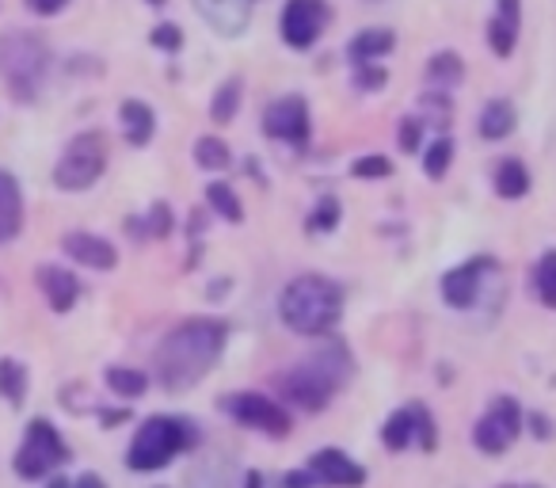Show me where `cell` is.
<instances>
[{
	"label": "cell",
	"mask_w": 556,
	"mask_h": 488,
	"mask_svg": "<svg viewBox=\"0 0 556 488\" xmlns=\"http://www.w3.org/2000/svg\"><path fill=\"white\" fill-rule=\"evenodd\" d=\"M225 336H229V328L217 317H194L184 321L179 328H172L153 355L161 386L172 389V393H184L194 381L206 378L217 359H222Z\"/></svg>",
	"instance_id": "obj_1"
},
{
	"label": "cell",
	"mask_w": 556,
	"mask_h": 488,
	"mask_svg": "<svg viewBox=\"0 0 556 488\" xmlns=\"http://www.w3.org/2000/svg\"><path fill=\"white\" fill-rule=\"evenodd\" d=\"M348 374H351V351L343 348L340 340H328V343H320L317 351H309L305 359H298L290 371L278 374L275 386L282 389V397L294 401L298 409L320 412L340 393Z\"/></svg>",
	"instance_id": "obj_2"
},
{
	"label": "cell",
	"mask_w": 556,
	"mask_h": 488,
	"mask_svg": "<svg viewBox=\"0 0 556 488\" xmlns=\"http://www.w3.org/2000/svg\"><path fill=\"white\" fill-rule=\"evenodd\" d=\"M343 313L340 283L325 275H298L282 295H278V317L282 325L302 336H328Z\"/></svg>",
	"instance_id": "obj_3"
},
{
	"label": "cell",
	"mask_w": 556,
	"mask_h": 488,
	"mask_svg": "<svg viewBox=\"0 0 556 488\" xmlns=\"http://www.w3.org/2000/svg\"><path fill=\"white\" fill-rule=\"evenodd\" d=\"M199 442V431H194L187 420L179 416H149L146 424L138 427L130 450H126V465L138 473H153L164 470L176 454H184L187 447Z\"/></svg>",
	"instance_id": "obj_4"
},
{
	"label": "cell",
	"mask_w": 556,
	"mask_h": 488,
	"mask_svg": "<svg viewBox=\"0 0 556 488\" xmlns=\"http://www.w3.org/2000/svg\"><path fill=\"white\" fill-rule=\"evenodd\" d=\"M47 65L50 54L42 47V39H35V35L16 32L0 39V73H4V80H9L20 100H31L39 92L42 77H47Z\"/></svg>",
	"instance_id": "obj_5"
},
{
	"label": "cell",
	"mask_w": 556,
	"mask_h": 488,
	"mask_svg": "<svg viewBox=\"0 0 556 488\" xmlns=\"http://www.w3.org/2000/svg\"><path fill=\"white\" fill-rule=\"evenodd\" d=\"M103 168H108V138L96 130L77 134V138L65 146L62 161H58L54 184L62 187V191H85V187H92L96 179L103 176Z\"/></svg>",
	"instance_id": "obj_6"
},
{
	"label": "cell",
	"mask_w": 556,
	"mask_h": 488,
	"mask_svg": "<svg viewBox=\"0 0 556 488\" xmlns=\"http://www.w3.org/2000/svg\"><path fill=\"white\" fill-rule=\"evenodd\" d=\"M62 462H70V447L58 435V427L50 420H31L27 424V435L16 450V473L27 480L47 477L50 470H58Z\"/></svg>",
	"instance_id": "obj_7"
},
{
	"label": "cell",
	"mask_w": 556,
	"mask_h": 488,
	"mask_svg": "<svg viewBox=\"0 0 556 488\" xmlns=\"http://www.w3.org/2000/svg\"><path fill=\"white\" fill-rule=\"evenodd\" d=\"M222 412H225V416L237 420V424L255 427V431H263V435H275V439L290 435V412L282 409L278 401H270V397H260V393H229L222 401Z\"/></svg>",
	"instance_id": "obj_8"
},
{
	"label": "cell",
	"mask_w": 556,
	"mask_h": 488,
	"mask_svg": "<svg viewBox=\"0 0 556 488\" xmlns=\"http://www.w3.org/2000/svg\"><path fill=\"white\" fill-rule=\"evenodd\" d=\"M328 20H332L328 0H287V9L278 16V35H282L287 47L309 50L325 35Z\"/></svg>",
	"instance_id": "obj_9"
},
{
	"label": "cell",
	"mask_w": 556,
	"mask_h": 488,
	"mask_svg": "<svg viewBox=\"0 0 556 488\" xmlns=\"http://www.w3.org/2000/svg\"><path fill=\"white\" fill-rule=\"evenodd\" d=\"M518 431H522L518 401L515 397H495L484 416L477 420V427H472V442H477L484 454H503V450L518 439Z\"/></svg>",
	"instance_id": "obj_10"
},
{
	"label": "cell",
	"mask_w": 556,
	"mask_h": 488,
	"mask_svg": "<svg viewBox=\"0 0 556 488\" xmlns=\"http://www.w3.org/2000/svg\"><path fill=\"white\" fill-rule=\"evenodd\" d=\"M263 130L267 138L287 141V146H305L309 141V103L302 96H282L263 111Z\"/></svg>",
	"instance_id": "obj_11"
},
{
	"label": "cell",
	"mask_w": 556,
	"mask_h": 488,
	"mask_svg": "<svg viewBox=\"0 0 556 488\" xmlns=\"http://www.w3.org/2000/svg\"><path fill=\"white\" fill-rule=\"evenodd\" d=\"M381 442H386L389 450H408L412 442H419L424 450H434V424L424 404L396 409L393 416L386 420V427H381Z\"/></svg>",
	"instance_id": "obj_12"
},
{
	"label": "cell",
	"mask_w": 556,
	"mask_h": 488,
	"mask_svg": "<svg viewBox=\"0 0 556 488\" xmlns=\"http://www.w3.org/2000/svg\"><path fill=\"white\" fill-rule=\"evenodd\" d=\"M495 267L500 264H495L492 256H477V260H469V264L454 267V272L442 275V298H446L454 310H469L480 298V287H484V279Z\"/></svg>",
	"instance_id": "obj_13"
},
{
	"label": "cell",
	"mask_w": 556,
	"mask_h": 488,
	"mask_svg": "<svg viewBox=\"0 0 556 488\" xmlns=\"http://www.w3.org/2000/svg\"><path fill=\"white\" fill-rule=\"evenodd\" d=\"M309 473L317 477V485H332V488H358L366 480V470L355 462L351 454L336 447L313 450L309 454Z\"/></svg>",
	"instance_id": "obj_14"
},
{
	"label": "cell",
	"mask_w": 556,
	"mask_h": 488,
	"mask_svg": "<svg viewBox=\"0 0 556 488\" xmlns=\"http://www.w3.org/2000/svg\"><path fill=\"white\" fill-rule=\"evenodd\" d=\"M518 32H522V0H495V12L488 20V47H492V54H515Z\"/></svg>",
	"instance_id": "obj_15"
},
{
	"label": "cell",
	"mask_w": 556,
	"mask_h": 488,
	"mask_svg": "<svg viewBox=\"0 0 556 488\" xmlns=\"http://www.w3.org/2000/svg\"><path fill=\"white\" fill-rule=\"evenodd\" d=\"M194 9L202 12L210 27L217 35H240L248 27V16H252V4L248 0H194Z\"/></svg>",
	"instance_id": "obj_16"
},
{
	"label": "cell",
	"mask_w": 556,
	"mask_h": 488,
	"mask_svg": "<svg viewBox=\"0 0 556 488\" xmlns=\"http://www.w3.org/2000/svg\"><path fill=\"white\" fill-rule=\"evenodd\" d=\"M62 245H65V252L77 260V264L96 267V272H111V267L118 264L115 245H111V240H103V237H96V233H70Z\"/></svg>",
	"instance_id": "obj_17"
},
{
	"label": "cell",
	"mask_w": 556,
	"mask_h": 488,
	"mask_svg": "<svg viewBox=\"0 0 556 488\" xmlns=\"http://www.w3.org/2000/svg\"><path fill=\"white\" fill-rule=\"evenodd\" d=\"M393 47H396V35L389 32V27H366V32H358L355 39H351L348 58L355 70L358 65H378V58H386Z\"/></svg>",
	"instance_id": "obj_18"
},
{
	"label": "cell",
	"mask_w": 556,
	"mask_h": 488,
	"mask_svg": "<svg viewBox=\"0 0 556 488\" xmlns=\"http://www.w3.org/2000/svg\"><path fill=\"white\" fill-rule=\"evenodd\" d=\"M39 287H42V295H47L50 310H58V313L73 310V302H77V295H80L77 275H70L65 267H39Z\"/></svg>",
	"instance_id": "obj_19"
},
{
	"label": "cell",
	"mask_w": 556,
	"mask_h": 488,
	"mask_svg": "<svg viewBox=\"0 0 556 488\" xmlns=\"http://www.w3.org/2000/svg\"><path fill=\"white\" fill-rule=\"evenodd\" d=\"M24 225V199H20V184L12 172H0V245L12 240Z\"/></svg>",
	"instance_id": "obj_20"
},
{
	"label": "cell",
	"mask_w": 556,
	"mask_h": 488,
	"mask_svg": "<svg viewBox=\"0 0 556 488\" xmlns=\"http://www.w3.org/2000/svg\"><path fill=\"white\" fill-rule=\"evenodd\" d=\"M118 118H123V130H126V141H130V146H149V138H153V130H156V115L149 103L126 100L123 111H118Z\"/></svg>",
	"instance_id": "obj_21"
},
{
	"label": "cell",
	"mask_w": 556,
	"mask_h": 488,
	"mask_svg": "<svg viewBox=\"0 0 556 488\" xmlns=\"http://www.w3.org/2000/svg\"><path fill=\"white\" fill-rule=\"evenodd\" d=\"M515 130V103L510 100H488L480 111V138L500 141Z\"/></svg>",
	"instance_id": "obj_22"
},
{
	"label": "cell",
	"mask_w": 556,
	"mask_h": 488,
	"mask_svg": "<svg viewBox=\"0 0 556 488\" xmlns=\"http://www.w3.org/2000/svg\"><path fill=\"white\" fill-rule=\"evenodd\" d=\"M530 191V172H526L522 161H503L495 168V195L503 199H522Z\"/></svg>",
	"instance_id": "obj_23"
},
{
	"label": "cell",
	"mask_w": 556,
	"mask_h": 488,
	"mask_svg": "<svg viewBox=\"0 0 556 488\" xmlns=\"http://www.w3.org/2000/svg\"><path fill=\"white\" fill-rule=\"evenodd\" d=\"M108 386L115 397H126V401H134V397H141L149 389V378L141 371H134V366H111L108 371Z\"/></svg>",
	"instance_id": "obj_24"
},
{
	"label": "cell",
	"mask_w": 556,
	"mask_h": 488,
	"mask_svg": "<svg viewBox=\"0 0 556 488\" xmlns=\"http://www.w3.org/2000/svg\"><path fill=\"white\" fill-rule=\"evenodd\" d=\"M240 88H244L240 77H229L217 88L214 103H210V118H214V123H232V115H237V108H240Z\"/></svg>",
	"instance_id": "obj_25"
},
{
	"label": "cell",
	"mask_w": 556,
	"mask_h": 488,
	"mask_svg": "<svg viewBox=\"0 0 556 488\" xmlns=\"http://www.w3.org/2000/svg\"><path fill=\"white\" fill-rule=\"evenodd\" d=\"M229 146H225L222 138H199L194 141V164L199 168H210V172H222L229 168Z\"/></svg>",
	"instance_id": "obj_26"
},
{
	"label": "cell",
	"mask_w": 556,
	"mask_h": 488,
	"mask_svg": "<svg viewBox=\"0 0 556 488\" xmlns=\"http://www.w3.org/2000/svg\"><path fill=\"white\" fill-rule=\"evenodd\" d=\"M533 287H538V298L548 305V310H556V249L545 252V256L538 260V272H533Z\"/></svg>",
	"instance_id": "obj_27"
},
{
	"label": "cell",
	"mask_w": 556,
	"mask_h": 488,
	"mask_svg": "<svg viewBox=\"0 0 556 488\" xmlns=\"http://www.w3.org/2000/svg\"><path fill=\"white\" fill-rule=\"evenodd\" d=\"M206 199H210V207H214L222 217H229V222H244V207H240V199L232 195L229 184H210L206 187Z\"/></svg>",
	"instance_id": "obj_28"
},
{
	"label": "cell",
	"mask_w": 556,
	"mask_h": 488,
	"mask_svg": "<svg viewBox=\"0 0 556 488\" xmlns=\"http://www.w3.org/2000/svg\"><path fill=\"white\" fill-rule=\"evenodd\" d=\"M450 161H454V141L434 138L431 146H427V153H424V172L431 179H442V176H446V168H450Z\"/></svg>",
	"instance_id": "obj_29"
},
{
	"label": "cell",
	"mask_w": 556,
	"mask_h": 488,
	"mask_svg": "<svg viewBox=\"0 0 556 488\" xmlns=\"http://www.w3.org/2000/svg\"><path fill=\"white\" fill-rule=\"evenodd\" d=\"M24 389H27V371L16 359H4V363H0V393L9 397L12 404H20L24 401Z\"/></svg>",
	"instance_id": "obj_30"
},
{
	"label": "cell",
	"mask_w": 556,
	"mask_h": 488,
	"mask_svg": "<svg viewBox=\"0 0 556 488\" xmlns=\"http://www.w3.org/2000/svg\"><path fill=\"white\" fill-rule=\"evenodd\" d=\"M427 77L439 80V88L454 85V80H462V58L450 54V50H446V54H434L431 65H427Z\"/></svg>",
	"instance_id": "obj_31"
},
{
	"label": "cell",
	"mask_w": 556,
	"mask_h": 488,
	"mask_svg": "<svg viewBox=\"0 0 556 488\" xmlns=\"http://www.w3.org/2000/svg\"><path fill=\"white\" fill-rule=\"evenodd\" d=\"M340 225V199L325 195V199L313 207V217H309V233H328Z\"/></svg>",
	"instance_id": "obj_32"
},
{
	"label": "cell",
	"mask_w": 556,
	"mask_h": 488,
	"mask_svg": "<svg viewBox=\"0 0 556 488\" xmlns=\"http://www.w3.org/2000/svg\"><path fill=\"white\" fill-rule=\"evenodd\" d=\"M351 172H355L358 179H381V176H389V172H393V164H389L386 157L370 153V157H358V161L351 164Z\"/></svg>",
	"instance_id": "obj_33"
},
{
	"label": "cell",
	"mask_w": 556,
	"mask_h": 488,
	"mask_svg": "<svg viewBox=\"0 0 556 488\" xmlns=\"http://www.w3.org/2000/svg\"><path fill=\"white\" fill-rule=\"evenodd\" d=\"M381 85H386V70H381V65H358L355 70L358 92H378Z\"/></svg>",
	"instance_id": "obj_34"
},
{
	"label": "cell",
	"mask_w": 556,
	"mask_h": 488,
	"mask_svg": "<svg viewBox=\"0 0 556 488\" xmlns=\"http://www.w3.org/2000/svg\"><path fill=\"white\" fill-rule=\"evenodd\" d=\"M153 47H161V50H179L184 47V32H179L176 24H161L153 32Z\"/></svg>",
	"instance_id": "obj_35"
},
{
	"label": "cell",
	"mask_w": 556,
	"mask_h": 488,
	"mask_svg": "<svg viewBox=\"0 0 556 488\" xmlns=\"http://www.w3.org/2000/svg\"><path fill=\"white\" fill-rule=\"evenodd\" d=\"M419 130H424V123H419V118H404V123H401V149H404V153H416V149H419Z\"/></svg>",
	"instance_id": "obj_36"
},
{
	"label": "cell",
	"mask_w": 556,
	"mask_h": 488,
	"mask_svg": "<svg viewBox=\"0 0 556 488\" xmlns=\"http://www.w3.org/2000/svg\"><path fill=\"white\" fill-rule=\"evenodd\" d=\"M149 222H153L149 225V237H164V233L172 229V210L164 207V202H156L153 214H149Z\"/></svg>",
	"instance_id": "obj_37"
},
{
	"label": "cell",
	"mask_w": 556,
	"mask_h": 488,
	"mask_svg": "<svg viewBox=\"0 0 556 488\" xmlns=\"http://www.w3.org/2000/svg\"><path fill=\"white\" fill-rule=\"evenodd\" d=\"M70 0H27V9L39 12V16H54V12H62Z\"/></svg>",
	"instance_id": "obj_38"
},
{
	"label": "cell",
	"mask_w": 556,
	"mask_h": 488,
	"mask_svg": "<svg viewBox=\"0 0 556 488\" xmlns=\"http://www.w3.org/2000/svg\"><path fill=\"white\" fill-rule=\"evenodd\" d=\"M282 488H317V477H313L309 470H305V473H287V477H282Z\"/></svg>",
	"instance_id": "obj_39"
},
{
	"label": "cell",
	"mask_w": 556,
	"mask_h": 488,
	"mask_svg": "<svg viewBox=\"0 0 556 488\" xmlns=\"http://www.w3.org/2000/svg\"><path fill=\"white\" fill-rule=\"evenodd\" d=\"M530 424H533V435H538V439H548V435H553L548 420H545V416H538V412H530Z\"/></svg>",
	"instance_id": "obj_40"
},
{
	"label": "cell",
	"mask_w": 556,
	"mask_h": 488,
	"mask_svg": "<svg viewBox=\"0 0 556 488\" xmlns=\"http://www.w3.org/2000/svg\"><path fill=\"white\" fill-rule=\"evenodd\" d=\"M73 488H108V485H103V477H96V473H85V477L73 480Z\"/></svg>",
	"instance_id": "obj_41"
},
{
	"label": "cell",
	"mask_w": 556,
	"mask_h": 488,
	"mask_svg": "<svg viewBox=\"0 0 556 488\" xmlns=\"http://www.w3.org/2000/svg\"><path fill=\"white\" fill-rule=\"evenodd\" d=\"M244 485H248V488H263V477H260V473H248Z\"/></svg>",
	"instance_id": "obj_42"
},
{
	"label": "cell",
	"mask_w": 556,
	"mask_h": 488,
	"mask_svg": "<svg viewBox=\"0 0 556 488\" xmlns=\"http://www.w3.org/2000/svg\"><path fill=\"white\" fill-rule=\"evenodd\" d=\"M47 488H73V480H62V477H58V480H50Z\"/></svg>",
	"instance_id": "obj_43"
},
{
	"label": "cell",
	"mask_w": 556,
	"mask_h": 488,
	"mask_svg": "<svg viewBox=\"0 0 556 488\" xmlns=\"http://www.w3.org/2000/svg\"><path fill=\"white\" fill-rule=\"evenodd\" d=\"M500 488H541V485H500Z\"/></svg>",
	"instance_id": "obj_44"
},
{
	"label": "cell",
	"mask_w": 556,
	"mask_h": 488,
	"mask_svg": "<svg viewBox=\"0 0 556 488\" xmlns=\"http://www.w3.org/2000/svg\"><path fill=\"white\" fill-rule=\"evenodd\" d=\"M149 4H164V0H149Z\"/></svg>",
	"instance_id": "obj_45"
},
{
	"label": "cell",
	"mask_w": 556,
	"mask_h": 488,
	"mask_svg": "<svg viewBox=\"0 0 556 488\" xmlns=\"http://www.w3.org/2000/svg\"><path fill=\"white\" fill-rule=\"evenodd\" d=\"M248 4H252V0H248Z\"/></svg>",
	"instance_id": "obj_46"
}]
</instances>
